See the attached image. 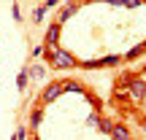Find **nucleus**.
Wrapping results in <instances>:
<instances>
[{
	"mask_svg": "<svg viewBox=\"0 0 146 140\" xmlns=\"http://www.w3.org/2000/svg\"><path fill=\"white\" fill-rule=\"evenodd\" d=\"M49 65H52V68H60V70H70V68H76V59H73L68 51L54 46V49H49Z\"/></svg>",
	"mask_w": 146,
	"mask_h": 140,
	"instance_id": "obj_1",
	"label": "nucleus"
},
{
	"mask_svg": "<svg viewBox=\"0 0 146 140\" xmlns=\"http://www.w3.org/2000/svg\"><path fill=\"white\" fill-rule=\"evenodd\" d=\"M73 86H76V83H52V86L43 92V103H52V100H54V97H60L65 89H73Z\"/></svg>",
	"mask_w": 146,
	"mask_h": 140,
	"instance_id": "obj_2",
	"label": "nucleus"
},
{
	"mask_svg": "<svg viewBox=\"0 0 146 140\" xmlns=\"http://www.w3.org/2000/svg\"><path fill=\"white\" fill-rule=\"evenodd\" d=\"M127 89H130V94H133L135 100H143V97H146V78H133Z\"/></svg>",
	"mask_w": 146,
	"mask_h": 140,
	"instance_id": "obj_3",
	"label": "nucleus"
},
{
	"mask_svg": "<svg viewBox=\"0 0 146 140\" xmlns=\"http://www.w3.org/2000/svg\"><path fill=\"white\" fill-rule=\"evenodd\" d=\"M111 137L114 140H130V132H127V127H122V124H111Z\"/></svg>",
	"mask_w": 146,
	"mask_h": 140,
	"instance_id": "obj_4",
	"label": "nucleus"
},
{
	"mask_svg": "<svg viewBox=\"0 0 146 140\" xmlns=\"http://www.w3.org/2000/svg\"><path fill=\"white\" fill-rule=\"evenodd\" d=\"M76 8H78V0H70L68 5H62V11H60V19H57V22L62 24V22L68 19V16H73V14H76Z\"/></svg>",
	"mask_w": 146,
	"mask_h": 140,
	"instance_id": "obj_5",
	"label": "nucleus"
},
{
	"mask_svg": "<svg viewBox=\"0 0 146 140\" xmlns=\"http://www.w3.org/2000/svg\"><path fill=\"white\" fill-rule=\"evenodd\" d=\"M57 38H60V22H54V24L49 27V32H46V46H49V49H54Z\"/></svg>",
	"mask_w": 146,
	"mask_h": 140,
	"instance_id": "obj_6",
	"label": "nucleus"
},
{
	"mask_svg": "<svg viewBox=\"0 0 146 140\" xmlns=\"http://www.w3.org/2000/svg\"><path fill=\"white\" fill-rule=\"evenodd\" d=\"M81 68L95 70V68H103V59H89V62H81Z\"/></svg>",
	"mask_w": 146,
	"mask_h": 140,
	"instance_id": "obj_7",
	"label": "nucleus"
},
{
	"mask_svg": "<svg viewBox=\"0 0 146 140\" xmlns=\"http://www.w3.org/2000/svg\"><path fill=\"white\" fill-rule=\"evenodd\" d=\"M27 76H30V78H43V68H41V65H35V68L27 70Z\"/></svg>",
	"mask_w": 146,
	"mask_h": 140,
	"instance_id": "obj_8",
	"label": "nucleus"
},
{
	"mask_svg": "<svg viewBox=\"0 0 146 140\" xmlns=\"http://www.w3.org/2000/svg\"><path fill=\"white\" fill-rule=\"evenodd\" d=\"M43 14H46V8H43V5L33 8V22H41V19H43Z\"/></svg>",
	"mask_w": 146,
	"mask_h": 140,
	"instance_id": "obj_9",
	"label": "nucleus"
},
{
	"mask_svg": "<svg viewBox=\"0 0 146 140\" xmlns=\"http://www.w3.org/2000/svg\"><path fill=\"white\" fill-rule=\"evenodd\" d=\"M146 51V46H143V43H141V46H135V49H133V51L130 54H127V59H135V57H141V54Z\"/></svg>",
	"mask_w": 146,
	"mask_h": 140,
	"instance_id": "obj_10",
	"label": "nucleus"
},
{
	"mask_svg": "<svg viewBox=\"0 0 146 140\" xmlns=\"http://www.w3.org/2000/svg\"><path fill=\"white\" fill-rule=\"evenodd\" d=\"M41 116H43V110L35 108V110H33V116H30V121H33V124H38V121H41Z\"/></svg>",
	"mask_w": 146,
	"mask_h": 140,
	"instance_id": "obj_11",
	"label": "nucleus"
},
{
	"mask_svg": "<svg viewBox=\"0 0 146 140\" xmlns=\"http://www.w3.org/2000/svg\"><path fill=\"white\" fill-rule=\"evenodd\" d=\"M25 86H27V73H22L19 76V92H25Z\"/></svg>",
	"mask_w": 146,
	"mask_h": 140,
	"instance_id": "obj_12",
	"label": "nucleus"
},
{
	"mask_svg": "<svg viewBox=\"0 0 146 140\" xmlns=\"http://www.w3.org/2000/svg\"><path fill=\"white\" fill-rule=\"evenodd\" d=\"M122 3H125L127 8H135V5H141V0H122Z\"/></svg>",
	"mask_w": 146,
	"mask_h": 140,
	"instance_id": "obj_13",
	"label": "nucleus"
},
{
	"mask_svg": "<svg viewBox=\"0 0 146 140\" xmlns=\"http://www.w3.org/2000/svg\"><path fill=\"white\" fill-rule=\"evenodd\" d=\"M54 5H60V0H46V3H43V8H54Z\"/></svg>",
	"mask_w": 146,
	"mask_h": 140,
	"instance_id": "obj_14",
	"label": "nucleus"
},
{
	"mask_svg": "<svg viewBox=\"0 0 146 140\" xmlns=\"http://www.w3.org/2000/svg\"><path fill=\"white\" fill-rule=\"evenodd\" d=\"M143 46H146V41H143Z\"/></svg>",
	"mask_w": 146,
	"mask_h": 140,
	"instance_id": "obj_15",
	"label": "nucleus"
}]
</instances>
